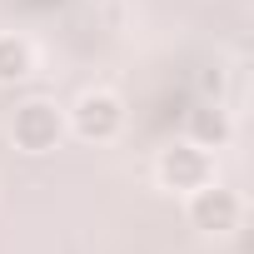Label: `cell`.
Listing matches in <instances>:
<instances>
[{
	"mask_svg": "<svg viewBox=\"0 0 254 254\" xmlns=\"http://www.w3.org/2000/svg\"><path fill=\"white\" fill-rule=\"evenodd\" d=\"M194 224H204V229H229V224H234V199H229L224 190H199V199H194Z\"/></svg>",
	"mask_w": 254,
	"mask_h": 254,
	"instance_id": "cell-1",
	"label": "cell"
},
{
	"mask_svg": "<svg viewBox=\"0 0 254 254\" xmlns=\"http://www.w3.org/2000/svg\"><path fill=\"white\" fill-rule=\"evenodd\" d=\"M115 120H120V110H115L110 95H90V100L80 105V130H85V135H110Z\"/></svg>",
	"mask_w": 254,
	"mask_h": 254,
	"instance_id": "cell-2",
	"label": "cell"
},
{
	"mask_svg": "<svg viewBox=\"0 0 254 254\" xmlns=\"http://www.w3.org/2000/svg\"><path fill=\"white\" fill-rule=\"evenodd\" d=\"M45 130L55 135V125H50V105H25V115L15 120V135H20L30 150H40V145H45Z\"/></svg>",
	"mask_w": 254,
	"mask_h": 254,
	"instance_id": "cell-3",
	"label": "cell"
},
{
	"mask_svg": "<svg viewBox=\"0 0 254 254\" xmlns=\"http://www.w3.org/2000/svg\"><path fill=\"white\" fill-rule=\"evenodd\" d=\"M30 70V50L20 40H0V80H20Z\"/></svg>",
	"mask_w": 254,
	"mask_h": 254,
	"instance_id": "cell-4",
	"label": "cell"
},
{
	"mask_svg": "<svg viewBox=\"0 0 254 254\" xmlns=\"http://www.w3.org/2000/svg\"><path fill=\"white\" fill-rule=\"evenodd\" d=\"M194 175H199V160H190L185 150L165 155V180H194Z\"/></svg>",
	"mask_w": 254,
	"mask_h": 254,
	"instance_id": "cell-5",
	"label": "cell"
}]
</instances>
